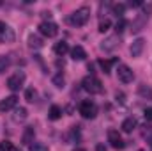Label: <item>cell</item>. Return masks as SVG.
<instances>
[{
  "instance_id": "cell-9",
  "label": "cell",
  "mask_w": 152,
  "mask_h": 151,
  "mask_svg": "<svg viewBox=\"0 0 152 151\" xmlns=\"http://www.w3.org/2000/svg\"><path fill=\"white\" fill-rule=\"evenodd\" d=\"M143 48H145V41H143V39H136V41H133L129 52H131L133 57H140L142 52H143Z\"/></svg>"
},
{
  "instance_id": "cell-25",
  "label": "cell",
  "mask_w": 152,
  "mask_h": 151,
  "mask_svg": "<svg viewBox=\"0 0 152 151\" xmlns=\"http://www.w3.org/2000/svg\"><path fill=\"white\" fill-rule=\"evenodd\" d=\"M53 84H55L57 87H64V75H62V73L55 75L53 76Z\"/></svg>"
},
{
  "instance_id": "cell-17",
  "label": "cell",
  "mask_w": 152,
  "mask_h": 151,
  "mask_svg": "<svg viewBox=\"0 0 152 151\" xmlns=\"http://www.w3.org/2000/svg\"><path fill=\"white\" fill-rule=\"evenodd\" d=\"M60 117H62V109L58 105H51V109H50V119L51 121H57Z\"/></svg>"
},
{
  "instance_id": "cell-27",
  "label": "cell",
  "mask_w": 152,
  "mask_h": 151,
  "mask_svg": "<svg viewBox=\"0 0 152 151\" xmlns=\"http://www.w3.org/2000/svg\"><path fill=\"white\" fill-rule=\"evenodd\" d=\"M5 32H9V27H7L4 21H0V39L5 38Z\"/></svg>"
},
{
  "instance_id": "cell-32",
  "label": "cell",
  "mask_w": 152,
  "mask_h": 151,
  "mask_svg": "<svg viewBox=\"0 0 152 151\" xmlns=\"http://www.w3.org/2000/svg\"><path fill=\"white\" fill-rule=\"evenodd\" d=\"M129 5L131 7H138V5H142V2H129Z\"/></svg>"
},
{
  "instance_id": "cell-4",
  "label": "cell",
  "mask_w": 152,
  "mask_h": 151,
  "mask_svg": "<svg viewBox=\"0 0 152 151\" xmlns=\"http://www.w3.org/2000/svg\"><path fill=\"white\" fill-rule=\"evenodd\" d=\"M39 32L44 36V38H55L57 34H58V27L53 23V21H42L41 25H39Z\"/></svg>"
},
{
  "instance_id": "cell-34",
  "label": "cell",
  "mask_w": 152,
  "mask_h": 151,
  "mask_svg": "<svg viewBox=\"0 0 152 151\" xmlns=\"http://www.w3.org/2000/svg\"><path fill=\"white\" fill-rule=\"evenodd\" d=\"M138 151H143V150H138Z\"/></svg>"
},
{
  "instance_id": "cell-15",
  "label": "cell",
  "mask_w": 152,
  "mask_h": 151,
  "mask_svg": "<svg viewBox=\"0 0 152 151\" xmlns=\"http://www.w3.org/2000/svg\"><path fill=\"white\" fill-rule=\"evenodd\" d=\"M27 115H28V112H27L25 107H16V109H14V115H12V119H14V121H25Z\"/></svg>"
},
{
  "instance_id": "cell-11",
  "label": "cell",
  "mask_w": 152,
  "mask_h": 151,
  "mask_svg": "<svg viewBox=\"0 0 152 151\" xmlns=\"http://www.w3.org/2000/svg\"><path fill=\"white\" fill-rule=\"evenodd\" d=\"M117 62H118L117 57H115V59H101V61H99V66H101V70H103L104 73H110L112 68H113Z\"/></svg>"
},
{
  "instance_id": "cell-5",
  "label": "cell",
  "mask_w": 152,
  "mask_h": 151,
  "mask_svg": "<svg viewBox=\"0 0 152 151\" xmlns=\"http://www.w3.org/2000/svg\"><path fill=\"white\" fill-rule=\"evenodd\" d=\"M117 76H118V80H120L122 84H129V82H133L134 73L131 71V68H129V66L122 64V66H118V70H117Z\"/></svg>"
},
{
  "instance_id": "cell-2",
  "label": "cell",
  "mask_w": 152,
  "mask_h": 151,
  "mask_svg": "<svg viewBox=\"0 0 152 151\" xmlns=\"http://www.w3.org/2000/svg\"><path fill=\"white\" fill-rule=\"evenodd\" d=\"M81 85H83V89L87 91V93H90V94H99V93H103V84H101V80L99 78H96V76H85L83 78V82H81Z\"/></svg>"
},
{
  "instance_id": "cell-24",
  "label": "cell",
  "mask_w": 152,
  "mask_h": 151,
  "mask_svg": "<svg viewBox=\"0 0 152 151\" xmlns=\"http://www.w3.org/2000/svg\"><path fill=\"white\" fill-rule=\"evenodd\" d=\"M124 11H126V5L124 4H115L113 5V14H117V16H122Z\"/></svg>"
},
{
  "instance_id": "cell-1",
  "label": "cell",
  "mask_w": 152,
  "mask_h": 151,
  "mask_svg": "<svg viewBox=\"0 0 152 151\" xmlns=\"http://www.w3.org/2000/svg\"><path fill=\"white\" fill-rule=\"evenodd\" d=\"M88 18H90V9L88 7H80V9H76L75 13L67 18V21L73 27H81V25H85L88 21Z\"/></svg>"
},
{
  "instance_id": "cell-8",
  "label": "cell",
  "mask_w": 152,
  "mask_h": 151,
  "mask_svg": "<svg viewBox=\"0 0 152 151\" xmlns=\"http://www.w3.org/2000/svg\"><path fill=\"white\" fill-rule=\"evenodd\" d=\"M16 105H18V98H16L14 94H12V96H7V98L0 100V112L12 110V109H16Z\"/></svg>"
},
{
  "instance_id": "cell-21",
  "label": "cell",
  "mask_w": 152,
  "mask_h": 151,
  "mask_svg": "<svg viewBox=\"0 0 152 151\" xmlns=\"http://www.w3.org/2000/svg\"><path fill=\"white\" fill-rule=\"evenodd\" d=\"M126 25H127V21L124 20V18H120L117 23H115V30H117V34H120V32H124V29H126Z\"/></svg>"
},
{
  "instance_id": "cell-28",
  "label": "cell",
  "mask_w": 152,
  "mask_h": 151,
  "mask_svg": "<svg viewBox=\"0 0 152 151\" xmlns=\"http://www.w3.org/2000/svg\"><path fill=\"white\" fill-rule=\"evenodd\" d=\"M143 115H145V119H147V121H152V107L145 109V110H143Z\"/></svg>"
},
{
  "instance_id": "cell-10",
  "label": "cell",
  "mask_w": 152,
  "mask_h": 151,
  "mask_svg": "<svg viewBox=\"0 0 152 151\" xmlns=\"http://www.w3.org/2000/svg\"><path fill=\"white\" fill-rule=\"evenodd\" d=\"M118 36H112V38H108L103 44H101V50H104V52H112V50H115L117 46H118Z\"/></svg>"
},
{
  "instance_id": "cell-13",
  "label": "cell",
  "mask_w": 152,
  "mask_h": 151,
  "mask_svg": "<svg viewBox=\"0 0 152 151\" xmlns=\"http://www.w3.org/2000/svg\"><path fill=\"white\" fill-rule=\"evenodd\" d=\"M134 126H136V119H134V117H127V119L122 123V132L131 133V132L134 130Z\"/></svg>"
},
{
  "instance_id": "cell-33",
  "label": "cell",
  "mask_w": 152,
  "mask_h": 151,
  "mask_svg": "<svg viewBox=\"0 0 152 151\" xmlns=\"http://www.w3.org/2000/svg\"><path fill=\"white\" fill-rule=\"evenodd\" d=\"M75 151H87V150H83V148H76Z\"/></svg>"
},
{
  "instance_id": "cell-26",
  "label": "cell",
  "mask_w": 152,
  "mask_h": 151,
  "mask_svg": "<svg viewBox=\"0 0 152 151\" xmlns=\"http://www.w3.org/2000/svg\"><path fill=\"white\" fill-rule=\"evenodd\" d=\"M110 25H112V23H110V20H101V23H99V32H103V34H104V32L110 29Z\"/></svg>"
},
{
  "instance_id": "cell-30",
  "label": "cell",
  "mask_w": 152,
  "mask_h": 151,
  "mask_svg": "<svg viewBox=\"0 0 152 151\" xmlns=\"http://www.w3.org/2000/svg\"><path fill=\"white\" fill-rule=\"evenodd\" d=\"M96 151H106V146L104 144H97L96 146Z\"/></svg>"
},
{
  "instance_id": "cell-23",
  "label": "cell",
  "mask_w": 152,
  "mask_h": 151,
  "mask_svg": "<svg viewBox=\"0 0 152 151\" xmlns=\"http://www.w3.org/2000/svg\"><path fill=\"white\" fill-rule=\"evenodd\" d=\"M147 21V16H142V20H138L136 23H133V32H138V30H142V27H143V23Z\"/></svg>"
},
{
  "instance_id": "cell-12",
  "label": "cell",
  "mask_w": 152,
  "mask_h": 151,
  "mask_svg": "<svg viewBox=\"0 0 152 151\" xmlns=\"http://www.w3.org/2000/svg\"><path fill=\"white\" fill-rule=\"evenodd\" d=\"M53 50H55V53L57 55H66L67 52H69V44L66 43V41H58V43H55V46H53Z\"/></svg>"
},
{
  "instance_id": "cell-14",
  "label": "cell",
  "mask_w": 152,
  "mask_h": 151,
  "mask_svg": "<svg viewBox=\"0 0 152 151\" xmlns=\"http://www.w3.org/2000/svg\"><path fill=\"white\" fill-rule=\"evenodd\" d=\"M71 57H73L75 61H83V59L87 57V52H85L81 46H75V48L71 50Z\"/></svg>"
},
{
  "instance_id": "cell-19",
  "label": "cell",
  "mask_w": 152,
  "mask_h": 151,
  "mask_svg": "<svg viewBox=\"0 0 152 151\" xmlns=\"http://www.w3.org/2000/svg\"><path fill=\"white\" fill-rule=\"evenodd\" d=\"M36 96H37V93H36V89H34V87H30V89H27V91H25V100H27V101H30V103H32V101L36 100Z\"/></svg>"
},
{
  "instance_id": "cell-20",
  "label": "cell",
  "mask_w": 152,
  "mask_h": 151,
  "mask_svg": "<svg viewBox=\"0 0 152 151\" xmlns=\"http://www.w3.org/2000/svg\"><path fill=\"white\" fill-rule=\"evenodd\" d=\"M9 64H11L9 57H5V55H0V73H4V71L9 68Z\"/></svg>"
},
{
  "instance_id": "cell-16",
  "label": "cell",
  "mask_w": 152,
  "mask_h": 151,
  "mask_svg": "<svg viewBox=\"0 0 152 151\" xmlns=\"http://www.w3.org/2000/svg\"><path fill=\"white\" fill-rule=\"evenodd\" d=\"M34 126H27V130H25V133H23V144H30V142H34Z\"/></svg>"
},
{
  "instance_id": "cell-3",
  "label": "cell",
  "mask_w": 152,
  "mask_h": 151,
  "mask_svg": "<svg viewBox=\"0 0 152 151\" xmlns=\"http://www.w3.org/2000/svg\"><path fill=\"white\" fill-rule=\"evenodd\" d=\"M80 114H81L85 119H94L96 114H97V107H96V103L90 101V100L81 101V105H80Z\"/></svg>"
},
{
  "instance_id": "cell-7",
  "label": "cell",
  "mask_w": 152,
  "mask_h": 151,
  "mask_svg": "<svg viewBox=\"0 0 152 151\" xmlns=\"http://www.w3.org/2000/svg\"><path fill=\"white\" fill-rule=\"evenodd\" d=\"M108 142L115 150H122L124 148V141H122V137H120V133L117 130H110L108 132Z\"/></svg>"
},
{
  "instance_id": "cell-18",
  "label": "cell",
  "mask_w": 152,
  "mask_h": 151,
  "mask_svg": "<svg viewBox=\"0 0 152 151\" xmlns=\"http://www.w3.org/2000/svg\"><path fill=\"white\" fill-rule=\"evenodd\" d=\"M42 44L44 43H42V39L39 38V36H30L28 38V46L30 48H42Z\"/></svg>"
},
{
  "instance_id": "cell-6",
  "label": "cell",
  "mask_w": 152,
  "mask_h": 151,
  "mask_svg": "<svg viewBox=\"0 0 152 151\" xmlns=\"http://www.w3.org/2000/svg\"><path fill=\"white\" fill-rule=\"evenodd\" d=\"M23 82H25V75H23V73H14L12 76H9V80H7V87H9L11 91L16 93V91L21 89Z\"/></svg>"
},
{
  "instance_id": "cell-22",
  "label": "cell",
  "mask_w": 152,
  "mask_h": 151,
  "mask_svg": "<svg viewBox=\"0 0 152 151\" xmlns=\"http://www.w3.org/2000/svg\"><path fill=\"white\" fill-rule=\"evenodd\" d=\"M0 151H16V150H14L12 142H9V141H2V142H0Z\"/></svg>"
},
{
  "instance_id": "cell-29",
  "label": "cell",
  "mask_w": 152,
  "mask_h": 151,
  "mask_svg": "<svg viewBox=\"0 0 152 151\" xmlns=\"http://www.w3.org/2000/svg\"><path fill=\"white\" fill-rule=\"evenodd\" d=\"M30 148H32V151H46L42 146H37V144H30Z\"/></svg>"
},
{
  "instance_id": "cell-31",
  "label": "cell",
  "mask_w": 152,
  "mask_h": 151,
  "mask_svg": "<svg viewBox=\"0 0 152 151\" xmlns=\"http://www.w3.org/2000/svg\"><path fill=\"white\" fill-rule=\"evenodd\" d=\"M115 96H117V100H118V101H124V94H122V93H117Z\"/></svg>"
}]
</instances>
